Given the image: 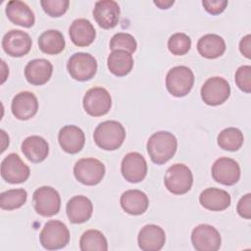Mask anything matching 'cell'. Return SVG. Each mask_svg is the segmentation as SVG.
<instances>
[{
    "instance_id": "6da1fadb",
    "label": "cell",
    "mask_w": 251,
    "mask_h": 251,
    "mask_svg": "<svg viewBox=\"0 0 251 251\" xmlns=\"http://www.w3.org/2000/svg\"><path fill=\"white\" fill-rule=\"evenodd\" d=\"M146 148L152 162L157 165H163L176 154L177 140L173 133L161 130L153 133L148 138Z\"/></svg>"
},
{
    "instance_id": "7a4b0ae2",
    "label": "cell",
    "mask_w": 251,
    "mask_h": 251,
    "mask_svg": "<svg viewBox=\"0 0 251 251\" xmlns=\"http://www.w3.org/2000/svg\"><path fill=\"white\" fill-rule=\"evenodd\" d=\"M126 138V129L118 121L100 123L93 132L94 142L104 150L113 151L122 146Z\"/></svg>"
},
{
    "instance_id": "3957f363",
    "label": "cell",
    "mask_w": 251,
    "mask_h": 251,
    "mask_svg": "<svg viewBox=\"0 0 251 251\" xmlns=\"http://www.w3.org/2000/svg\"><path fill=\"white\" fill-rule=\"evenodd\" d=\"M39 240L44 249H62L70 242L69 228L64 223L58 220H50L41 229Z\"/></svg>"
},
{
    "instance_id": "277c9868",
    "label": "cell",
    "mask_w": 251,
    "mask_h": 251,
    "mask_svg": "<svg viewBox=\"0 0 251 251\" xmlns=\"http://www.w3.org/2000/svg\"><path fill=\"white\" fill-rule=\"evenodd\" d=\"M194 74L186 66H176L166 75L167 90L175 97H184L192 89Z\"/></svg>"
},
{
    "instance_id": "5b68a950",
    "label": "cell",
    "mask_w": 251,
    "mask_h": 251,
    "mask_svg": "<svg viewBox=\"0 0 251 251\" xmlns=\"http://www.w3.org/2000/svg\"><path fill=\"white\" fill-rule=\"evenodd\" d=\"M164 183L171 193L176 195L185 194L192 186L193 175L187 166L174 164L166 171Z\"/></svg>"
},
{
    "instance_id": "8992f818",
    "label": "cell",
    "mask_w": 251,
    "mask_h": 251,
    "mask_svg": "<svg viewBox=\"0 0 251 251\" xmlns=\"http://www.w3.org/2000/svg\"><path fill=\"white\" fill-rule=\"evenodd\" d=\"M67 69L74 79L86 81L95 75L97 72V61L89 53L76 52L70 57L67 63Z\"/></svg>"
},
{
    "instance_id": "52a82bcc",
    "label": "cell",
    "mask_w": 251,
    "mask_h": 251,
    "mask_svg": "<svg viewBox=\"0 0 251 251\" xmlns=\"http://www.w3.org/2000/svg\"><path fill=\"white\" fill-rule=\"evenodd\" d=\"M33 208L42 217L57 215L61 208V197L59 192L51 186H41L32 195Z\"/></svg>"
},
{
    "instance_id": "ba28073f",
    "label": "cell",
    "mask_w": 251,
    "mask_h": 251,
    "mask_svg": "<svg viewBox=\"0 0 251 251\" xmlns=\"http://www.w3.org/2000/svg\"><path fill=\"white\" fill-rule=\"evenodd\" d=\"M104 164L95 158L79 159L74 166L76 180L84 185H96L105 176Z\"/></svg>"
},
{
    "instance_id": "9c48e42d",
    "label": "cell",
    "mask_w": 251,
    "mask_h": 251,
    "mask_svg": "<svg viewBox=\"0 0 251 251\" xmlns=\"http://www.w3.org/2000/svg\"><path fill=\"white\" fill-rule=\"evenodd\" d=\"M82 105L84 111L88 115L92 117H101L110 111L112 98L106 88L95 86L85 92Z\"/></svg>"
},
{
    "instance_id": "30bf717a",
    "label": "cell",
    "mask_w": 251,
    "mask_h": 251,
    "mask_svg": "<svg viewBox=\"0 0 251 251\" xmlns=\"http://www.w3.org/2000/svg\"><path fill=\"white\" fill-rule=\"evenodd\" d=\"M201 98L209 106H218L225 103L230 95V85L222 76L208 78L201 87Z\"/></svg>"
},
{
    "instance_id": "8fae6325",
    "label": "cell",
    "mask_w": 251,
    "mask_h": 251,
    "mask_svg": "<svg viewBox=\"0 0 251 251\" xmlns=\"http://www.w3.org/2000/svg\"><path fill=\"white\" fill-rule=\"evenodd\" d=\"M191 242L197 251H217L221 247L222 237L216 227L201 224L192 229Z\"/></svg>"
},
{
    "instance_id": "7c38bea8",
    "label": "cell",
    "mask_w": 251,
    "mask_h": 251,
    "mask_svg": "<svg viewBox=\"0 0 251 251\" xmlns=\"http://www.w3.org/2000/svg\"><path fill=\"white\" fill-rule=\"evenodd\" d=\"M30 175L29 167L16 153H10L1 162V176L12 184L25 182Z\"/></svg>"
},
{
    "instance_id": "4fadbf2b",
    "label": "cell",
    "mask_w": 251,
    "mask_h": 251,
    "mask_svg": "<svg viewBox=\"0 0 251 251\" xmlns=\"http://www.w3.org/2000/svg\"><path fill=\"white\" fill-rule=\"evenodd\" d=\"M147 163L138 152H129L122 160L121 172L126 180L131 183L142 181L147 175Z\"/></svg>"
},
{
    "instance_id": "5bb4252c",
    "label": "cell",
    "mask_w": 251,
    "mask_h": 251,
    "mask_svg": "<svg viewBox=\"0 0 251 251\" xmlns=\"http://www.w3.org/2000/svg\"><path fill=\"white\" fill-rule=\"evenodd\" d=\"M212 177L224 185H233L240 178V167L238 163L227 157L217 159L212 166Z\"/></svg>"
},
{
    "instance_id": "9a60e30c",
    "label": "cell",
    "mask_w": 251,
    "mask_h": 251,
    "mask_svg": "<svg viewBox=\"0 0 251 251\" xmlns=\"http://www.w3.org/2000/svg\"><path fill=\"white\" fill-rule=\"evenodd\" d=\"M32 40L28 33L21 29H11L2 38V48L11 57H23L31 48Z\"/></svg>"
},
{
    "instance_id": "2e32d148",
    "label": "cell",
    "mask_w": 251,
    "mask_h": 251,
    "mask_svg": "<svg viewBox=\"0 0 251 251\" xmlns=\"http://www.w3.org/2000/svg\"><path fill=\"white\" fill-rule=\"evenodd\" d=\"M121 9L113 0H100L94 5L92 15L98 25L104 29L115 27L120 20Z\"/></svg>"
},
{
    "instance_id": "e0dca14e",
    "label": "cell",
    "mask_w": 251,
    "mask_h": 251,
    "mask_svg": "<svg viewBox=\"0 0 251 251\" xmlns=\"http://www.w3.org/2000/svg\"><path fill=\"white\" fill-rule=\"evenodd\" d=\"M11 110L13 115L21 121L31 119L38 110V100L30 91H22L12 100Z\"/></svg>"
},
{
    "instance_id": "ac0fdd59",
    "label": "cell",
    "mask_w": 251,
    "mask_h": 251,
    "mask_svg": "<svg viewBox=\"0 0 251 251\" xmlns=\"http://www.w3.org/2000/svg\"><path fill=\"white\" fill-rule=\"evenodd\" d=\"M61 148L69 154H76L84 146L85 135L83 130L74 125L64 126L58 133Z\"/></svg>"
},
{
    "instance_id": "d6986e66",
    "label": "cell",
    "mask_w": 251,
    "mask_h": 251,
    "mask_svg": "<svg viewBox=\"0 0 251 251\" xmlns=\"http://www.w3.org/2000/svg\"><path fill=\"white\" fill-rule=\"evenodd\" d=\"M137 241L143 251H159L166 242V233L157 225H146L139 230Z\"/></svg>"
},
{
    "instance_id": "ffe728a7",
    "label": "cell",
    "mask_w": 251,
    "mask_h": 251,
    "mask_svg": "<svg viewBox=\"0 0 251 251\" xmlns=\"http://www.w3.org/2000/svg\"><path fill=\"white\" fill-rule=\"evenodd\" d=\"M68 219L73 224H82L87 222L93 212V205L89 198L83 195L72 197L66 206Z\"/></svg>"
},
{
    "instance_id": "44dd1931",
    "label": "cell",
    "mask_w": 251,
    "mask_h": 251,
    "mask_svg": "<svg viewBox=\"0 0 251 251\" xmlns=\"http://www.w3.org/2000/svg\"><path fill=\"white\" fill-rule=\"evenodd\" d=\"M69 35L72 42L78 47L90 45L95 37L96 31L90 21L87 19H76L69 27Z\"/></svg>"
},
{
    "instance_id": "7402d4cb",
    "label": "cell",
    "mask_w": 251,
    "mask_h": 251,
    "mask_svg": "<svg viewBox=\"0 0 251 251\" xmlns=\"http://www.w3.org/2000/svg\"><path fill=\"white\" fill-rule=\"evenodd\" d=\"M53 73V65L46 59H34L29 61L25 68L26 80L33 85L46 83Z\"/></svg>"
},
{
    "instance_id": "603a6c76",
    "label": "cell",
    "mask_w": 251,
    "mask_h": 251,
    "mask_svg": "<svg viewBox=\"0 0 251 251\" xmlns=\"http://www.w3.org/2000/svg\"><path fill=\"white\" fill-rule=\"evenodd\" d=\"M5 13L13 24L24 27H31L35 23L32 10L25 2L20 0L9 1L6 5Z\"/></svg>"
},
{
    "instance_id": "cb8c5ba5",
    "label": "cell",
    "mask_w": 251,
    "mask_h": 251,
    "mask_svg": "<svg viewBox=\"0 0 251 251\" xmlns=\"http://www.w3.org/2000/svg\"><path fill=\"white\" fill-rule=\"evenodd\" d=\"M200 204L210 211H224L230 205L229 193L224 189L209 187L204 189L199 196Z\"/></svg>"
},
{
    "instance_id": "d4e9b609",
    "label": "cell",
    "mask_w": 251,
    "mask_h": 251,
    "mask_svg": "<svg viewBox=\"0 0 251 251\" xmlns=\"http://www.w3.org/2000/svg\"><path fill=\"white\" fill-rule=\"evenodd\" d=\"M120 204L126 213L132 216H138L148 209L149 199L143 191L129 189L122 194Z\"/></svg>"
},
{
    "instance_id": "484cf974",
    "label": "cell",
    "mask_w": 251,
    "mask_h": 251,
    "mask_svg": "<svg viewBox=\"0 0 251 251\" xmlns=\"http://www.w3.org/2000/svg\"><path fill=\"white\" fill-rule=\"evenodd\" d=\"M22 152L32 163L44 161L49 153L48 142L39 135L27 136L21 145Z\"/></svg>"
},
{
    "instance_id": "4316f807",
    "label": "cell",
    "mask_w": 251,
    "mask_h": 251,
    "mask_svg": "<svg viewBox=\"0 0 251 251\" xmlns=\"http://www.w3.org/2000/svg\"><path fill=\"white\" fill-rule=\"evenodd\" d=\"M225 39L215 33H207L201 36L197 42L199 54L207 59H216L226 52Z\"/></svg>"
},
{
    "instance_id": "83f0119b",
    "label": "cell",
    "mask_w": 251,
    "mask_h": 251,
    "mask_svg": "<svg viewBox=\"0 0 251 251\" xmlns=\"http://www.w3.org/2000/svg\"><path fill=\"white\" fill-rule=\"evenodd\" d=\"M109 71L117 76L128 75L133 68L132 55L125 50H113L107 59Z\"/></svg>"
},
{
    "instance_id": "f1b7e54d",
    "label": "cell",
    "mask_w": 251,
    "mask_h": 251,
    "mask_svg": "<svg viewBox=\"0 0 251 251\" xmlns=\"http://www.w3.org/2000/svg\"><path fill=\"white\" fill-rule=\"evenodd\" d=\"M65 38L61 31L48 29L43 31L38 37L39 49L47 55H57L65 49Z\"/></svg>"
},
{
    "instance_id": "f546056e",
    "label": "cell",
    "mask_w": 251,
    "mask_h": 251,
    "mask_svg": "<svg viewBox=\"0 0 251 251\" xmlns=\"http://www.w3.org/2000/svg\"><path fill=\"white\" fill-rule=\"evenodd\" d=\"M218 145L226 151H237L243 145L244 136L237 127H227L223 129L217 137Z\"/></svg>"
},
{
    "instance_id": "4dcf8cb0",
    "label": "cell",
    "mask_w": 251,
    "mask_h": 251,
    "mask_svg": "<svg viewBox=\"0 0 251 251\" xmlns=\"http://www.w3.org/2000/svg\"><path fill=\"white\" fill-rule=\"evenodd\" d=\"M81 251H107L108 243L104 234L97 229L84 231L79 239Z\"/></svg>"
},
{
    "instance_id": "1f68e13d",
    "label": "cell",
    "mask_w": 251,
    "mask_h": 251,
    "mask_svg": "<svg viewBox=\"0 0 251 251\" xmlns=\"http://www.w3.org/2000/svg\"><path fill=\"white\" fill-rule=\"evenodd\" d=\"M27 199V192L24 188L9 189L0 194V207L3 210H16L21 208Z\"/></svg>"
},
{
    "instance_id": "d6a6232c",
    "label": "cell",
    "mask_w": 251,
    "mask_h": 251,
    "mask_svg": "<svg viewBox=\"0 0 251 251\" xmlns=\"http://www.w3.org/2000/svg\"><path fill=\"white\" fill-rule=\"evenodd\" d=\"M191 47L190 37L183 32H176L172 34L168 40L169 51L176 56L185 55Z\"/></svg>"
},
{
    "instance_id": "836d02e7",
    "label": "cell",
    "mask_w": 251,
    "mask_h": 251,
    "mask_svg": "<svg viewBox=\"0 0 251 251\" xmlns=\"http://www.w3.org/2000/svg\"><path fill=\"white\" fill-rule=\"evenodd\" d=\"M137 43L135 38L127 32H118L114 34L110 40V49L113 50H125L128 53L135 52Z\"/></svg>"
},
{
    "instance_id": "e575fe53",
    "label": "cell",
    "mask_w": 251,
    "mask_h": 251,
    "mask_svg": "<svg viewBox=\"0 0 251 251\" xmlns=\"http://www.w3.org/2000/svg\"><path fill=\"white\" fill-rule=\"evenodd\" d=\"M40 5L43 11L53 18L63 16L69 9V0H41Z\"/></svg>"
},
{
    "instance_id": "d590c367",
    "label": "cell",
    "mask_w": 251,
    "mask_h": 251,
    "mask_svg": "<svg viewBox=\"0 0 251 251\" xmlns=\"http://www.w3.org/2000/svg\"><path fill=\"white\" fill-rule=\"evenodd\" d=\"M234 79L240 90L245 93L251 92V67L249 65L239 67L235 72Z\"/></svg>"
},
{
    "instance_id": "8d00e7d4",
    "label": "cell",
    "mask_w": 251,
    "mask_h": 251,
    "mask_svg": "<svg viewBox=\"0 0 251 251\" xmlns=\"http://www.w3.org/2000/svg\"><path fill=\"white\" fill-rule=\"evenodd\" d=\"M204 9L211 15H219L225 11L227 6L226 0H203Z\"/></svg>"
},
{
    "instance_id": "74e56055",
    "label": "cell",
    "mask_w": 251,
    "mask_h": 251,
    "mask_svg": "<svg viewBox=\"0 0 251 251\" xmlns=\"http://www.w3.org/2000/svg\"><path fill=\"white\" fill-rule=\"evenodd\" d=\"M237 213L241 218L249 220L251 218V194L242 196L237 203Z\"/></svg>"
},
{
    "instance_id": "f35d334b",
    "label": "cell",
    "mask_w": 251,
    "mask_h": 251,
    "mask_svg": "<svg viewBox=\"0 0 251 251\" xmlns=\"http://www.w3.org/2000/svg\"><path fill=\"white\" fill-rule=\"evenodd\" d=\"M239 50L247 59L251 58V35L247 34L239 42Z\"/></svg>"
},
{
    "instance_id": "ab89813d",
    "label": "cell",
    "mask_w": 251,
    "mask_h": 251,
    "mask_svg": "<svg viewBox=\"0 0 251 251\" xmlns=\"http://www.w3.org/2000/svg\"><path fill=\"white\" fill-rule=\"evenodd\" d=\"M175 1L171 0V1H164V0H158V1H154V4L156 6H158L160 9H169L172 5H174Z\"/></svg>"
},
{
    "instance_id": "60d3db41",
    "label": "cell",
    "mask_w": 251,
    "mask_h": 251,
    "mask_svg": "<svg viewBox=\"0 0 251 251\" xmlns=\"http://www.w3.org/2000/svg\"><path fill=\"white\" fill-rule=\"evenodd\" d=\"M1 138H2V148H1V152H3L6 147L9 145V136L6 134V132L2 129L1 131Z\"/></svg>"
}]
</instances>
